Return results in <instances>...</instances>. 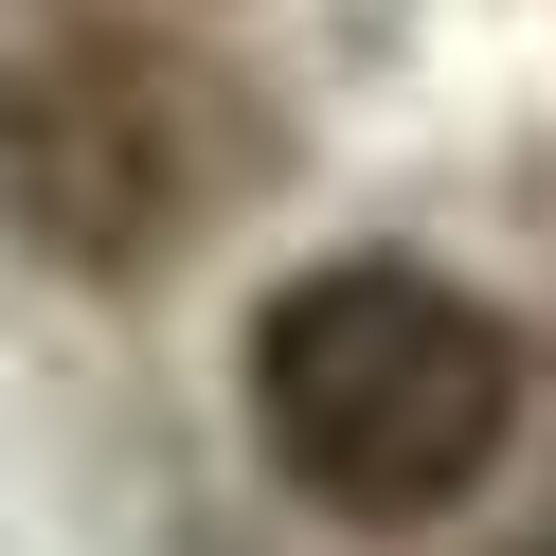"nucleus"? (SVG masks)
<instances>
[{
  "label": "nucleus",
  "mask_w": 556,
  "mask_h": 556,
  "mask_svg": "<svg viewBox=\"0 0 556 556\" xmlns=\"http://www.w3.org/2000/svg\"><path fill=\"white\" fill-rule=\"evenodd\" d=\"M0 162H18V233L73 269H144L198 216V144L126 37H37L0 73Z\"/></svg>",
  "instance_id": "f03ea898"
},
{
  "label": "nucleus",
  "mask_w": 556,
  "mask_h": 556,
  "mask_svg": "<svg viewBox=\"0 0 556 556\" xmlns=\"http://www.w3.org/2000/svg\"><path fill=\"white\" fill-rule=\"evenodd\" d=\"M520 413V359L503 324H484L467 288H431V269H305L288 305L252 324V431L269 467L305 484L324 520H431L484 484V448H503Z\"/></svg>",
  "instance_id": "f257e3e1"
}]
</instances>
